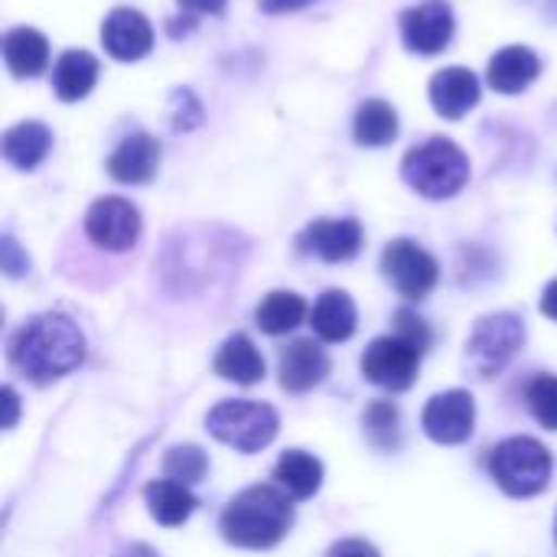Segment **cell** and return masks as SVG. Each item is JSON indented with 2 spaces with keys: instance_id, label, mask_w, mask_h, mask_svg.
<instances>
[{
  "instance_id": "cell-7",
  "label": "cell",
  "mask_w": 557,
  "mask_h": 557,
  "mask_svg": "<svg viewBox=\"0 0 557 557\" xmlns=\"http://www.w3.org/2000/svg\"><path fill=\"white\" fill-rule=\"evenodd\" d=\"M382 274L385 281L405 297V300H421L428 297L437 281H441V264L431 251H424L411 238H395L382 251Z\"/></svg>"
},
{
  "instance_id": "cell-4",
  "label": "cell",
  "mask_w": 557,
  "mask_h": 557,
  "mask_svg": "<svg viewBox=\"0 0 557 557\" xmlns=\"http://www.w3.org/2000/svg\"><path fill=\"white\" fill-rule=\"evenodd\" d=\"M490 473L503 493L516 499H532L548 490L555 457L535 437H509L490 454Z\"/></svg>"
},
{
  "instance_id": "cell-21",
  "label": "cell",
  "mask_w": 557,
  "mask_h": 557,
  "mask_svg": "<svg viewBox=\"0 0 557 557\" xmlns=\"http://www.w3.org/2000/svg\"><path fill=\"white\" fill-rule=\"evenodd\" d=\"M215 375L225 379V382H235V385H258L264 379V356L258 352V346L245 336V333H235L222 343V349L215 352V362H212Z\"/></svg>"
},
{
  "instance_id": "cell-2",
  "label": "cell",
  "mask_w": 557,
  "mask_h": 557,
  "mask_svg": "<svg viewBox=\"0 0 557 557\" xmlns=\"http://www.w3.org/2000/svg\"><path fill=\"white\" fill-rule=\"evenodd\" d=\"M222 539L235 548L264 552L284 542L294 529V506L281 486H248L242 490L219 519Z\"/></svg>"
},
{
  "instance_id": "cell-23",
  "label": "cell",
  "mask_w": 557,
  "mask_h": 557,
  "mask_svg": "<svg viewBox=\"0 0 557 557\" xmlns=\"http://www.w3.org/2000/svg\"><path fill=\"white\" fill-rule=\"evenodd\" d=\"M52 147V134L42 121H20L3 134V157L16 170H36Z\"/></svg>"
},
{
  "instance_id": "cell-16",
  "label": "cell",
  "mask_w": 557,
  "mask_h": 557,
  "mask_svg": "<svg viewBox=\"0 0 557 557\" xmlns=\"http://www.w3.org/2000/svg\"><path fill=\"white\" fill-rule=\"evenodd\" d=\"M431 104L441 117L447 121H457L463 114H470L480 101V78L463 69V65H450V69H441L434 78H431Z\"/></svg>"
},
{
  "instance_id": "cell-33",
  "label": "cell",
  "mask_w": 557,
  "mask_h": 557,
  "mask_svg": "<svg viewBox=\"0 0 557 557\" xmlns=\"http://www.w3.org/2000/svg\"><path fill=\"white\" fill-rule=\"evenodd\" d=\"M326 557H382L379 555V548L375 545H369V542H362V539H346V542H336Z\"/></svg>"
},
{
  "instance_id": "cell-28",
  "label": "cell",
  "mask_w": 557,
  "mask_h": 557,
  "mask_svg": "<svg viewBox=\"0 0 557 557\" xmlns=\"http://www.w3.org/2000/svg\"><path fill=\"white\" fill-rule=\"evenodd\" d=\"M206 470H209V457H206L199 447H193V444L170 447L166 457H163V473H166V480H176V483H183V486L199 483V480L206 476Z\"/></svg>"
},
{
  "instance_id": "cell-12",
  "label": "cell",
  "mask_w": 557,
  "mask_h": 557,
  "mask_svg": "<svg viewBox=\"0 0 557 557\" xmlns=\"http://www.w3.org/2000/svg\"><path fill=\"white\" fill-rule=\"evenodd\" d=\"M297 248L326 264L352 261L362 248V225L356 219H317L300 232Z\"/></svg>"
},
{
  "instance_id": "cell-15",
  "label": "cell",
  "mask_w": 557,
  "mask_h": 557,
  "mask_svg": "<svg viewBox=\"0 0 557 557\" xmlns=\"http://www.w3.org/2000/svg\"><path fill=\"white\" fill-rule=\"evenodd\" d=\"M160 170V140L150 134H131L124 137L114 153L108 157V173L114 183L124 186H140L150 183L153 173Z\"/></svg>"
},
{
  "instance_id": "cell-37",
  "label": "cell",
  "mask_w": 557,
  "mask_h": 557,
  "mask_svg": "<svg viewBox=\"0 0 557 557\" xmlns=\"http://www.w3.org/2000/svg\"><path fill=\"white\" fill-rule=\"evenodd\" d=\"M542 313H545L548 320H557V281H552V284L545 287V294H542Z\"/></svg>"
},
{
  "instance_id": "cell-8",
  "label": "cell",
  "mask_w": 557,
  "mask_h": 557,
  "mask_svg": "<svg viewBox=\"0 0 557 557\" xmlns=\"http://www.w3.org/2000/svg\"><path fill=\"white\" fill-rule=\"evenodd\" d=\"M85 235L104 251H127L140 238V212L131 199L101 196L85 212Z\"/></svg>"
},
{
  "instance_id": "cell-22",
  "label": "cell",
  "mask_w": 557,
  "mask_h": 557,
  "mask_svg": "<svg viewBox=\"0 0 557 557\" xmlns=\"http://www.w3.org/2000/svg\"><path fill=\"white\" fill-rule=\"evenodd\" d=\"M98 82V59L85 49H69L52 69V88L62 101H82Z\"/></svg>"
},
{
  "instance_id": "cell-35",
  "label": "cell",
  "mask_w": 557,
  "mask_h": 557,
  "mask_svg": "<svg viewBox=\"0 0 557 557\" xmlns=\"http://www.w3.org/2000/svg\"><path fill=\"white\" fill-rule=\"evenodd\" d=\"M317 0H261V10L264 13H294V10H304Z\"/></svg>"
},
{
  "instance_id": "cell-30",
  "label": "cell",
  "mask_w": 557,
  "mask_h": 557,
  "mask_svg": "<svg viewBox=\"0 0 557 557\" xmlns=\"http://www.w3.org/2000/svg\"><path fill=\"white\" fill-rule=\"evenodd\" d=\"M395 336L405 339L418 356H424L431 349V326L414 310H398L395 313Z\"/></svg>"
},
{
  "instance_id": "cell-17",
  "label": "cell",
  "mask_w": 557,
  "mask_h": 557,
  "mask_svg": "<svg viewBox=\"0 0 557 557\" xmlns=\"http://www.w3.org/2000/svg\"><path fill=\"white\" fill-rule=\"evenodd\" d=\"M542 75V59L529 46H506L490 59L486 82L499 95H519Z\"/></svg>"
},
{
  "instance_id": "cell-14",
  "label": "cell",
  "mask_w": 557,
  "mask_h": 557,
  "mask_svg": "<svg viewBox=\"0 0 557 557\" xmlns=\"http://www.w3.org/2000/svg\"><path fill=\"white\" fill-rule=\"evenodd\" d=\"M277 375L281 385L294 395H304L317 385L326 382L330 375V356L317 339H294L281 349L277 359Z\"/></svg>"
},
{
  "instance_id": "cell-25",
  "label": "cell",
  "mask_w": 557,
  "mask_h": 557,
  "mask_svg": "<svg viewBox=\"0 0 557 557\" xmlns=\"http://www.w3.org/2000/svg\"><path fill=\"white\" fill-rule=\"evenodd\" d=\"M307 317V304L300 294L294 290H271L258 310H255V323L261 333L268 336H284V333H294Z\"/></svg>"
},
{
  "instance_id": "cell-34",
  "label": "cell",
  "mask_w": 557,
  "mask_h": 557,
  "mask_svg": "<svg viewBox=\"0 0 557 557\" xmlns=\"http://www.w3.org/2000/svg\"><path fill=\"white\" fill-rule=\"evenodd\" d=\"M189 16H199V13H209V16H215V13H222L225 10V3L228 0H176Z\"/></svg>"
},
{
  "instance_id": "cell-32",
  "label": "cell",
  "mask_w": 557,
  "mask_h": 557,
  "mask_svg": "<svg viewBox=\"0 0 557 557\" xmlns=\"http://www.w3.org/2000/svg\"><path fill=\"white\" fill-rule=\"evenodd\" d=\"M0 268H3L7 277H23V274L29 271L26 251H23L10 235H3V242H0Z\"/></svg>"
},
{
  "instance_id": "cell-31",
  "label": "cell",
  "mask_w": 557,
  "mask_h": 557,
  "mask_svg": "<svg viewBox=\"0 0 557 557\" xmlns=\"http://www.w3.org/2000/svg\"><path fill=\"white\" fill-rule=\"evenodd\" d=\"M202 121V104L196 101V95L189 88L173 95V127L176 131H193Z\"/></svg>"
},
{
  "instance_id": "cell-20",
  "label": "cell",
  "mask_w": 557,
  "mask_h": 557,
  "mask_svg": "<svg viewBox=\"0 0 557 557\" xmlns=\"http://www.w3.org/2000/svg\"><path fill=\"white\" fill-rule=\"evenodd\" d=\"M310 326L323 343H346L359 326L352 297L346 290H326L310 310Z\"/></svg>"
},
{
  "instance_id": "cell-29",
  "label": "cell",
  "mask_w": 557,
  "mask_h": 557,
  "mask_svg": "<svg viewBox=\"0 0 557 557\" xmlns=\"http://www.w3.org/2000/svg\"><path fill=\"white\" fill-rule=\"evenodd\" d=\"M525 401L542 428L557 431V375H535L525 388Z\"/></svg>"
},
{
  "instance_id": "cell-9",
  "label": "cell",
  "mask_w": 557,
  "mask_h": 557,
  "mask_svg": "<svg viewBox=\"0 0 557 557\" xmlns=\"http://www.w3.org/2000/svg\"><path fill=\"white\" fill-rule=\"evenodd\" d=\"M418 366L421 356L395 333L372 339L362 352V375L385 392H408L418 379Z\"/></svg>"
},
{
  "instance_id": "cell-27",
  "label": "cell",
  "mask_w": 557,
  "mask_h": 557,
  "mask_svg": "<svg viewBox=\"0 0 557 557\" xmlns=\"http://www.w3.org/2000/svg\"><path fill=\"white\" fill-rule=\"evenodd\" d=\"M366 441L379 454H395L401 447V414L392 401H372L362 414Z\"/></svg>"
},
{
  "instance_id": "cell-18",
  "label": "cell",
  "mask_w": 557,
  "mask_h": 557,
  "mask_svg": "<svg viewBox=\"0 0 557 557\" xmlns=\"http://www.w3.org/2000/svg\"><path fill=\"white\" fill-rule=\"evenodd\" d=\"M3 62L16 78H36L49 65V42L39 29L33 26H16L3 33Z\"/></svg>"
},
{
  "instance_id": "cell-38",
  "label": "cell",
  "mask_w": 557,
  "mask_h": 557,
  "mask_svg": "<svg viewBox=\"0 0 557 557\" xmlns=\"http://www.w3.org/2000/svg\"><path fill=\"white\" fill-rule=\"evenodd\" d=\"M114 557H160L153 548H147V545H134V548H127V552H121V555Z\"/></svg>"
},
{
  "instance_id": "cell-10",
  "label": "cell",
  "mask_w": 557,
  "mask_h": 557,
  "mask_svg": "<svg viewBox=\"0 0 557 557\" xmlns=\"http://www.w3.org/2000/svg\"><path fill=\"white\" fill-rule=\"evenodd\" d=\"M421 428L434 444H444V447H457V444L470 441L473 428H476V401H473V395L463 392V388L434 395L424 405Z\"/></svg>"
},
{
  "instance_id": "cell-19",
  "label": "cell",
  "mask_w": 557,
  "mask_h": 557,
  "mask_svg": "<svg viewBox=\"0 0 557 557\" xmlns=\"http://www.w3.org/2000/svg\"><path fill=\"white\" fill-rule=\"evenodd\" d=\"M144 503L147 512L157 525L163 529H180L189 522V516L196 512L199 499L189 493V486L176 483V480H153L144 486Z\"/></svg>"
},
{
  "instance_id": "cell-39",
  "label": "cell",
  "mask_w": 557,
  "mask_h": 557,
  "mask_svg": "<svg viewBox=\"0 0 557 557\" xmlns=\"http://www.w3.org/2000/svg\"><path fill=\"white\" fill-rule=\"evenodd\" d=\"M555 539H557V522H555Z\"/></svg>"
},
{
  "instance_id": "cell-3",
  "label": "cell",
  "mask_w": 557,
  "mask_h": 557,
  "mask_svg": "<svg viewBox=\"0 0 557 557\" xmlns=\"http://www.w3.org/2000/svg\"><path fill=\"white\" fill-rule=\"evenodd\" d=\"M401 176L424 199H450L470 183V160L454 140L431 137L405 153Z\"/></svg>"
},
{
  "instance_id": "cell-24",
  "label": "cell",
  "mask_w": 557,
  "mask_h": 557,
  "mask_svg": "<svg viewBox=\"0 0 557 557\" xmlns=\"http://www.w3.org/2000/svg\"><path fill=\"white\" fill-rule=\"evenodd\" d=\"M274 483L290 499H310L323 486V463L307 450H287L274 467Z\"/></svg>"
},
{
  "instance_id": "cell-1",
  "label": "cell",
  "mask_w": 557,
  "mask_h": 557,
  "mask_svg": "<svg viewBox=\"0 0 557 557\" xmlns=\"http://www.w3.org/2000/svg\"><path fill=\"white\" fill-rule=\"evenodd\" d=\"M10 366L33 385H52L85 362V336L65 313H39L10 339Z\"/></svg>"
},
{
  "instance_id": "cell-36",
  "label": "cell",
  "mask_w": 557,
  "mask_h": 557,
  "mask_svg": "<svg viewBox=\"0 0 557 557\" xmlns=\"http://www.w3.org/2000/svg\"><path fill=\"white\" fill-rule=\"evenodd\" d=\"M0 398H3V408H7V418H3V431H10L13 424H16V414H20V398H16V392L7 385L3 392H0Z\"/></svg>"
},
{
  "instance_id": "cell-5",
  "label": "cell",
  "mask_w": 557,
  "mask_h": 557,
  "mask_svg": "<svg viewBox=\"0 0 557 557\" xmlns=\"http://www.w3.org/2000/svg\"><path fill=\"white\" fill-rule=\"evenodd\" d=\"M281 418L264 401H222L206 414V431L238 454H258L277 437Z\"/></svg>"
},
{
  "instance_id": "cell-26",
  "label": "cell",
  "mask_w": 557,
  "mask_h": 557,
  "mask_svg": "<svg viewBox=\"0 0 557 557\" xmlns=\"http://www.w3.org/2000/svg\"><path fill=\"white\" fill-rule=\"evenodd\" d=\"M352 137L359 147H385L398 137V114L388 101L369 98L359 104L352 121Z\"/></svg>"
},
{
  "instance_id": "cell-13",
  "label": "cell",
  "mask_w": 557,
  "mask_h": 557,
  "mask_svg": "<svg viewBox=\"0 0 557 557\" xmlns=\"http://www.w3.org/2000/svg\"><path fill=\"white\" fill-rule=\"evenodd\" d=\"M101 46L117 62H137L153 49V26L134 7H114L101 23Z\"/></svg>"
},
{
  "instance_id": "cell-6",
  "label": "cell",
  "mask_w": 557,
  "mask_h": 557,
  "mask_svg": "<svg viewBox=\"0 0 557 557\" xmlns=\"http://www.w3.org/2000/svg\"><path fill=\"white\" fill-rule=\"evenodd\" d=\"M525 346V323L516 313L483 317L467 339V366L476 379H496Z\"/></svg>"
},
{
  "instance_id": "cell-11",
  "label": "cell",
  "mask_w": 557,
  "mask_h": 557,
  "mask_svg": "<svg viewBox=\"0 0 557 557\" xmlns=\"http://www.w3.org/2000/svg\"><path fill=\"white\" fill-rule=\"evenodd\" d=\"M457 29L454 7L447 0H421L401 13V39L418 55H437L450 46Z\"/></svg>"
}]
</instances>
